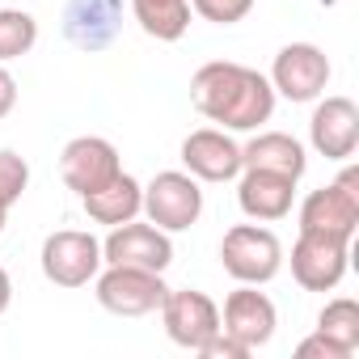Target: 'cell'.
<instances>
[{
    "instance_id": "6da1fadb",
    "label": "cell",
    "mask_w": 359,
    "mask_h": 359,
    "mask_svg": "<svg viewBox=\"0 0 359 359\" xmlns=\"http://www.w3.org/2000/svg\"><path fill=\"white\" fill-rule=\"evenodd\" d=\"M191 102L224 131H258L275 114V89L258 68L212 60L191 76Z\"/></svg>"
},
{
    "instance_id": "7a4b0ae2",
    "label": "cell",
    "mask_w": 359,
    "mask_h": 359,
    "mask_svg": "<svg viewBox=\"0 0 359 359\" xmlns=\"http://www.w3.org/2000/svg\"><path fill=\"white\" fill-rule=\"evenodd\" d=\"M144 212H148V224H156L165 233H187V229H195L199 216H203L199 177H191L182 169L156 173L152 182L144 187Z\"/></svg>"
},
{
    "instance_id": "3957f363",
    "label": "cell",
    "mask_w": 359,
    "mask_h": 359,
    "mask_svg": "<svg viewBox=\"0 0 359 359\" xmlns=\"http://www.w3.org/2000/svg\"><path fill=\"white\" fill-rule=\"evenodd\" d=\"M220 262L237 283H271L283 266V245L262 224H237L220 241Z\"/></svg>"
},
{
    "instance_id": "277c9868",
    "label": "cell",
    "mask_w": 359,
    "mask_h": 359,
    "mask_svg": "<svg viewBox=\"0 0 359 359\" xmlns=\"http://www.w3.org/2000/svg\"><path fill=\"white\" fill-rule=\"evenodd\" d=\"M165 292L169 287L161 271L118 266V262H106V271H97V304L114 317H148L161 309Z\"/></svg>"
},
{
    "instance_id": "5b68a950",
    "label": "cell",
    "mask_w": 359,
    "mask_h": 359,
    "mask_svg": "<svg viewBox=\"0 0 359 359\" xmlns=\"http://www.w3.org/2000/svg\"><path fill=\"white\" fill-rule=\"evenodd\" d=\"M300 229L330 233V237H342V241L355 237V229H359V169L355 165H346L338 173V182L313 191L300 203Z\"/></svg>"
},
{
    "instance_id": "8992f818",
    "label": "cell",
    "mask_w": 359,
    "mask_h": 359,
    "mask_svg": "<svg viewBox=\"0 0 359 359\" xmlns=\"http://www.w3.org/2000/svg\"><path fill=\"white\" fill-rule=\"evenodd\" d=\"M102 271V241L81 229H60L43 241V275L55 287H85Z\"/></svg>"
},
{
    "instance_id": "52a82bcc",
    "label": "cell",
    "mask_w": 359,
    "mask_h": 359,
    "mask_svg": "<svg viewBox=\"0 0 359 359\" xmlns=\"http://www.w3.org/2000/svg\"><path fill=\"white\" fill-rule=\"evenodd\" d=\"M346 254H351V241L300 229V237L292 245V275L304 292H330L346 275Z\"/></svg>"
},
{
    "instance_id": "ba28073f",
    "label": "cell",
    "mask_w": 359,
    "mask_h": 359,
    "mask_svg": "<svg viewBox=\"0 0 359 359\" xmlns=\"http://www.w3.org/2000/svg\"><path fill=\"white\" fill-rule=\"evenodd\" d=\"M330 85V60L313 43H287L271 64V89L287 102H317Z\"/></svg>"
},
{
    "instance_id": "9c48e42d",
    "label": "cell",
    "mask_w": 359,
    "mask_h": 359,
    "mask_svg": "<svg viewBox=\"0 0 359 359\" xmlns=\"http://www.w3.org/2000/svg\"><path fill=\"white\" fill-rule=\"evenodd\" d=\"M161 321H165V334L187 346V351H199L216 330H220V309L212 296L195 292V287H182V292H165L161 300Z\"/></svg>"
},
{
    "instance_id": "30bf717a",
    "label": "cell",
    "mask_w": 359,
    "mask_h": 359,
    "mask_svg": "<svg viewBox=\"0 0 359 359\" xmlns=\"http://www.w3.org/2000/svg\"><path fill=\"white\" fill-rule=\"evenodd\" d=\"M118 169H123L118 148L110 140H102V135H76L60 152V177H64V187L76 191V195H89V191L106 187Z\"/></svg>"
},
{
    "instance_id": "8fae6325",
    "label": "cell",
    "mask_w": 359,
    "mask_h": 359,
    "mask_svg": "<svg viewBox=\"0 0 359 359\" xmlns=\"http://www.w3.org/2000/svg\"><path fill=\"white\" fill-rule=\"evenodd\" d=\"M182 165L199 182H233L241 173V144L224 127H199L182 140Z\"/></svg>"
},
{
    "instance_id": "7c38bea8",
    "label": "cell",
    "mask_w": 359,
    "mask_h": 359,
    "mask_svg": "<svg viewBox=\"0 0 359 359\" xmlns=\"http://www.w3.org/2000/svg\"><path fill=\"white\" fill-rule=\"evenodd\" d=\"M102 262L118 266H144V271H165L173 262V241L156 224H114V233L102 241Z\"/></svg>"
},
{
    "instance_id": "4fadbf2b",
    "label": "cell",
    "mask_w": 359,
    "mask_h": 359,
    "mask_svg": "<svg viewBox=\"0 0 359 359\" xmlns=\"http://www.w3.org/2000/svg\"><path fill=\"white\" fill-rule=\"evenodd\" d=\"M123 30V0H68L64 5V39L76 51H106Z\"/></svg>"
},
{
    "instance_id": "5bb4252c",
    "label": "cell",
    "mask_w": 359,
    "mask_h": 359,
    "mask_svg": "<svg viewBox=\"0 0 359 359\" xmlns=\"http://www.w3.org/2000/svg\"><path fill=\"white\" fill-rule=\"evenodd\" d=\"M309 140L330 161H351L359 148V106L351 97H325L317 102L309 118Z\"/></svg>"
},
{
    "instance_id": "9a60e30c",
    "label": "cell",
    "mask_w": 359,
    "mask_h": 359,
    "mask_svg": "<svg viewBox=\"0 0 359 359\" xmlns=\"http://www.w3.org/2000/svg\"><path fill=\"white\" fill-rule=\"evenodd\" d=\"M220 325H224L237 342H245L250 351H258V346H266V342L275 338L279 313H275V304L258 292V283H241L237 292H229Z\"/></svg>"
},
{
    "instance_id": "2e32d148",
    "label": "cell",
    "mask_w": 359,
    "mask_h": 359,
    "mask_svg": "<svg viewBox=\"0 0 359 359\" xmlns=\"http://www.w3.org/2000/svg\"><path fill=\"white\" fill-rule=\"evenodd\" d=\"M292 199H296V177L266 173V169H245L241 173L237 203L250 220H283L292 212Z\"/></svg>"
},
{
    "instance_id": "e0dca14e",
    "label": "cell",
    "mask_w": 359,
    "mask_h": 359,
    "mask_svg": "<svg viewBox=\"0 0 359 359\" xmlns=\"http://www.w3.org/2000/svg\"><path fill=\"white\" fill-rule=\"evenodd\" d=\"M304 165H309L304 144L287 131H262L241 148V169H266V173H283V177L300 182Z\"/></svg>"
},
{
    "instance_id": "ac0fdd59",
    "label": "cell",
    "mask_w": 359,
    "mask_h": 359,
    "mask_svg": "<svg viewBox=\"0 0 359 359\" xmlns=\"http://www.w3.org/2000/svg\"><path fill=\"white\" fill-rule=\"evenodd\" d=\"M81 203H85V212H89V220H97V224H127V220H135L140 212H144V187L135 182L131 173H114L106 187H97V191H89V195H81Z\"/></svg>"
},
{
    "instance_id": "d6986e66",
    "label": "cell",
    "mask_w": 359,
    "mask_h": 359,
    "mask_svg": "<svg viewBox=\"0 0 359 359\" xmlns=\"http://www.w3.org/2000/svg\"><path fill=\"white\" fill-rule=\"evenodd\" d=\"M131 13L135 22L144 26L148 39H161V43H177L191 26V0H131Z\"/></svg>"
},
{
    "instance_id": "ffe728a7",
    "label": "cell",
    "mask_w": 359,
    "mask_h": 359,
    "mask_svg": "<svg viewBox=\"0 0 359 359\" xmlns=\"http://www.w3.org/2000/svg\"><path fill=\"white\" fill-rule=\"evenodd\" d=\"M317 334L334 338L338 346H346V351L355 355V351H359V304H355L351 296L330 300V304L317 313Z\"/></svg>"
},
{
    "instance_id": "44dd1931",
    "label": "cell",
    "mask_w": 359,
    "mask_h": 359,
    "mask_svg": "<svg viewBox=\"0 0 359 359\" xmlns=\"http://www.w3.org/2000/svg\"><path fill=\"white\" fill-rule=\"evenodd\" d=\"M39 43V22L26 9H0V64L22 60Z\"/></svg>"
},
{
    "instance_id": "7402d4cb",
    "label": "cell",
    "mask_w": 359,
    "mask_h": 359,
    "mask_svg": "<svg viewBox=\"0 0 359 359\" xmlns=\"http://www.w3.org/2000/svg\"><path fill=\"white\" fill-rule=\"evenodd\" d=\"M26 187H30V165H26V156H18V152H0V199H5L9 208L26 195Z\"/></svg>"
},
{
    "instance_id": "603a6c76",
    "label": "cell",
    "mask_w": 359,
    "mask_h": 359,
    "mask_svg": "<svg viewBox=\"0 0 359 359\" xmlns=\"http://www.w3.org/2000/svg\"><path fill=\"white\" fill-rule=\"evenodd\" d=\"M191 9H195L203 22L233 26V22H241V18L254 9V0H191Z\"/></svg>"
},
{
    "instance_id": "cb8c5ba5",
    "label": "cell",
    "mask_w": 359,
    "mask_h": 359,
    "mask_svg": "<svg viewBox=\"0 0 359 359\" xmlns=\"http://www.w3.org/2000/svg\"><path fill=\"white\" fill-rule=\"evenodd\" d=\"M199 355H203V359H245V355H250V346H245V342H237V338L220 325V330L199 346Z\"/></svg>"
},
{
    "instance_id": "d4e9b609",
    "label": "cell",
    "mask_w": 359,
    "mask_h": 359,
    "mask_svg": "<svg viewBox=\"0 0 359 359\" xmlns=\"http://www.w3.org/2000/svg\"><path fill=\"white\" fill-rule=\"evenodd\" d=\"M296 359H351V351L338 346V342L325 338V334H309V338L296 346Z\"/></svg>"
},
{
    "instance_id": "484cf974",
    "label": "cell",
    "mask_w": 359,
    "mask_h": 359,
    "mask_svg": "<svg viewBox=\"0 0 359 359\" xmlns=\"http://www.w3.org/2000/svg\"><path fill=\"white\" fill-rule=\"evenodd\" d=\"M13 106H18V81H13V72L5 64H0V118H5Z\"/></svg>"
},
{
    "instance_id": "4316f807",
    "label": "cell",
    "mask_w": 359,
    "mask_h": 359,
    "mask_svg": "<svg viewBox=\"0 0 359 359\" xmlns=\"http://www.w3.org/2000/svg\"><path fill=\"white\" fill-rule=\"evenodd\" d=\"M9 300H13V283H9V271L0 266V313L9 309Z\"/></svg>"
},
{
    "instance_id": "83f0119b",
    "label": "cell",
    "mask_w": 359,
    "mask_h": 359,
    "mask_svg": "<svg viewBox=\"0 0 359 359\" xmlns=\"http://www.w3.org/2000/svg\"><path fill=\"white\" fill-rule=\"evenodd\" d=\"M5 220H9V203L0 199V233H5Z\"/></svg>"
}]
</instances>
